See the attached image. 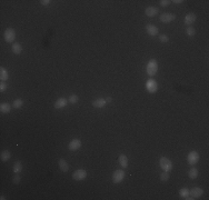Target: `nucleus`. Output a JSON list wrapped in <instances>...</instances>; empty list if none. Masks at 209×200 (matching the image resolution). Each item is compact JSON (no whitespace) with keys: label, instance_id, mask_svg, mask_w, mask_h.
<instances>
[{"label":"nucleus","instance_id":"f257e3e1","mask_svg":"<svg viewBox=\"0 0 209 200\" xmlns=\"http://www.w3.org/2000/svg\"><path fill=\"white\" fill-rule=\"evenodd\" d=\"M146 71L148 76L153 77V76L157 74V71H158V61H157L156 59H150V60L148 61V63H147Z\"/></svg>","mask_w":209,"mask_h":200},{"label":"nucleus","instance_id":"f03ea898","mask_svg":"<svg viewBox=\"0 0 209 200\" xmlns=\"http://www.w3.org/2000/svg\"><path fill=\"white\" fill-rule=\"evenodd\" d=\"M159 166L164 171H167V172L171 171V169H172V162H171L170 159H168L167 157H160Z\"/></svg>","mask_w":209,"mask_h":200},{"label":"nucleus","instance_id":"7ed1b4c3","mask_svg":"<svg viewBox=\"0 0 209 200\" xmlns=\"http://www.w3.org/2000/svg\"><path fill=\"white\" fill-rule=\"evenodd\" d=\"M199 153L197 152L196 150H192V151H190L189 153H188V156H187V162L189 163L190 166H195L198 161H199Z\"/></svg>","mask_w":209,"mask_h":200},{"label":"nucleus","instance_id":"20e7f679","mask_svg":"<svg viewBox=\"0 0 209 200\" xmlns=\"http://www.w3.org/2000/svg\"><path fill=\"white\" fill-rule=\"evenodd\" d=\"M146 89L150 92V94H155L158 90V83L155 79L149 78L146 81Z\"/></svg>","mask_w":209,"mask_h":200},{"label":"nucleus","instance_id":"39448f33","mask_svg":"<svg viewBox=\"0 0 209 200\" xmlns=\"http://www.w3.org/2000/svg\"><path fill=\"white\" fill-rule=\"evenodd\" d=\"M124 179H125V171L122 169L116 170L114 172V175H112V182L116 183V185H118V183L122 182Z\"/></svg>","mask_w":209,"mask_h":200},{"label":"nucleus","instance_id":"423d86ee","mask_svg":"<svg viewBox=\"0 0 209 200\" xmlns=\"http://www.w3.org/2000/svg\"><path fill=\"white\" fill-rule=\"evenodd\" d=\"M72 178H74V180L81 181V180L87 178V171L85 169H78L72 174Z\"/></svg>","mask_w":209,"mask_h":200},{"label":"nucleus","instance_id":"0eeeda50","mask_svg":"<svg viewBox=\"0 0 209 200\" xmlns=\"http://www.w3.org/2000/svg\"><path fill=\"white\" fill-rule=\"evenodd\" d=\"M175 19H176V15H174V13L165 12V13H161V15L159 16V20H160L161 22H164V24H169L171 21H174Z\"/></svg>","mask_w":209,"mask_h":200},{"label":"nucleus","instance_id":"6e6552de","mask_svg":"<svg viewBox=\"0 0 209 200\" xmlns=\"http://www.w3.org/2000/svg\"><path fill=\"white\" fill-rule=\"evenodd\" d=\"M3 36H5V40L7 42H13L16 39V31L12 28H8V29H6Z\"/></svg>","mask_w":209,"mask_h":200},{"label":"nucleus","instance_id":"1a4fd4ad","mask_svg":"<svg viewBox=\"0 0 209 200\" xmlns=\"http://www.w3.org/2000/svg\"><path fill=\"white\" fill-rule=\"evenodd\" d=\"M81 147V140L80 139H72L68 144V149L70 151H77Z\"/></svg>","mask_w":209,"mask_h":200},{"label":"nucleus","instance_id":"9d476101","mask_svg":"<svg viewBox=\"0 0 209 200\" xmlns=\"http://www.w3.org/2000/svg\"><path fill=\"white\" fill-rule=\"evenodd\" d=\"M146 31L149 36L155 37V36H157V35H158L159 29H158V27H157V26L152 25V24H148V25H146Z\"/></svg>","mask_w":209,"mask_h":200},{"label":"nucleus","instance_id":"9b49d317","mask_svg":"<svg viewBox=\"0 0 209 200\" xmlns=\"http://www.w3.org/2000/svg\"><path fill=\"white\" fill-rule=\"evenodd\" d=\"M158 12H159V9L157 8V7H153V6L147 7L146 10H145V15H146L147 17H149V18L157 16Z\"/></svg>","mask_w":209,"mask_h":200},{"label":"nucleus","instance_id":"f8f14e48","mask_svg":"<svg viewBox=\"0 0 209 200\" xmlns=\"http://www.w3.org/2000/svg\"><path fill=\"white\" fill-rule=\"evenodd\" d=\"M196 19H197V16L194 12L187 13V15L185 16V25L189 27V26H191L196 21Z\"/></svg>","mask_w":209,"mask_h":200},{"label":"nucleus","instance_id":"ddd939ff","mask_svg":"<svg viewBox=\"0 0 209 200\" xmlns=\"http://www.w3.org/2000/svg\"><path fill=\"white\" fill-rule=\"evenodd\" d=\"M203 194V190L201 188L199 187H194L191 190L189 191V196H191L194 199H197V198H199V197H201Z\"/></svg>","mask_w":209,"mask_h":200},{"label":"nucleus","instance_id":"4468645a","mask_svg":"<svg viewBox=\"0 0 209 200\" xmlns=\"http://www.w3.org/2000/svg\"><path fill=\"white\" fill-rule=\"evenodd\" d=\"M107 105V100L105 98H97L92 101V107L94 108H97V109H100V108H103V107Z\"/></svg>","mask_w":209,"mask_h":200},{"label":"nucleus","instance_id":"2eb2a0df","mask_svg":"<svg viewBox=\"0 0 209 200\" xmlns=\"http://www.w3.org/2000/svg\"><path fill=\"white\" fill-rule=\"evenodd\" d=\"M67 105H68V99L61 97V98H58V99L56 100V102H55V108H56V109H62V108H65Z\"/></svg>","mask_w":209,"mask_h":200},{"label":"nucleus","instance_id":"dca6fc26","mask_svg":"<svg viewBox=\"0 0 209 200\" xmlns=\"http://www.w3.org/2000/svg\"><path fill=\"white\" fill-rule=\"evenodd\" d=\"M58 167L60 169V171H62V172H67L69 170V165L67 163V161L65 159H59L58 160Z\"/></svg>","mask_w":209,"mask_h":200},{"label":"nucleus","instance_id":"f3484780","mask_svg":"<svg viewBox=\"0 0 209 200\" xmlns=\"http://www.w3.org/2000/svg\"><path fill=\"white\" fill-rule=\"evenodd\" d=\"M11 50L15 55H20L22 52V47L19 42H13L12 46H11Z\"/></svg>","mask_w":209,"mask_h":200},{"label":"nucleus","instance_id":"a211bd4d","mask_svg":"<svg viewBox=\"0 0 209 200\" xmlns=\"http://www.w3.org/2000/svg\"><path fill=\"white\" fill-rule=\"evenodd\" d=\"M11 110V105L9 102H2L0 105V111L2 113H8Z\"/></svg>","mask_w":209,"mask_h":200},{"label":"nucleus","instance_id":"6ab92c4d","mask_svg":"<svg viewBox=\"0 0 209 200\" xmlns=\"http://www.w3.org/2000/svg\"><path fill=\"white\" fill-rule=\"evenodd\" d=\"M118 161H119V165L122 168H127L128 167V158H127L126 155H120Z\"/></svg>","mask_w":209,"mask_h":200},{"label":"nucleus","instance_id":"aec40b11","mask_svg":"<svg viewBox=\"0 0 209 200\" xmlns=\"http://www.w3.org/2000/svg\"><path fill=\"white\" fill-rule=\"evenodd\" d=\"M10 158H11V153H10L9 150H3V151L0 153V159H1V161H8Z\"/></svg>","mask_w":209,"mask_h":200},{"label":"nucleus","instance_id":"412c9836","mask_svg":"<svg viewBox=\"0 0 209 200\" xmlns=\"http://www.w3.org/2000/svg\"><path fill=\"white\" fill-rule=\"evenodd\" d=\"M8 78H9V75H8L7 69L1 67V68H0V79H1V81H7Z\"/></svg>","mask_w":209,"mask_h":200},{"label":"nucleus","instance_id":"4be33fe9","mask_svg":"<svg viewBox=\"0 0 209 200\" xmlns=\"http://www.w3.org/2000/svg\"><path fill=\"white\" fill-rule=\"evenodd\" d=\"M188 177H189L190 179H196L197 177H198V170H197V168L192 167V168L190 169L189 171H188Z\"/></svg>","mask_w":209,"mask_h":200},{"label":"nucleus","instance_id":"5701e85b","mask_svg":"<svg viewBox=\"0 0 209 200\" xmlns=\"http://www.w3.org/2000/svg\"><path fill=\"white\" fill-rule=\"evenodd\" d=\"M22 171V163L20 161H17V162L13 165V172L15 174H19Z\"/></svg>","mask_w":209,"mask_h":200},{"label":"nucleus","instance_id":"b1692460","mask_svg":"<svg viewBox=\"0 0 209 200\" xmlns=\"http://www.w3.org/2000/svg\"><path fill=\"white\" fill-rule=\"evenodd\" d=\"M12 106H13L15 109H19V108H21V107L24 106V100L19 99V98H18V99H16V100H13Z\"/></svg>","mask_w":209,"mask_h":200},{"label":"nucleus","instance_id":"393cba45","mask_svg":"<svg viewBox=\"0 0 209 200\" xmlns=\"http://www.w3.org/2000/svg\"><path fill=\"white\" fill-rule=\"evenodd\" d=\"M179 196H180L183 199H185L186 197L189 196V190H188L187 188H181V189L179 190Z\"/></svg>","mask_w":209,"mask_h":200},{"label":"nucleus","instance_id":"a878e982","mask_svg":"<svg viewBox=\"0 0 209 200\" xmlns=\"http://www.w3.org/2000/svg\"><path fill=\"white\" fill-rule=\"evenodd\" d=\"M78 100H79V97L77 96V94H70L69 98H68V102L69 103H72V105H75L78 102Z\"/></svg>","mask_w":209,"mask_h":200},{"label":"nucleus","instance_id":"bb28decb","mask_svg":"<svg viewBox=\"0 0 209 200\" xmlns=\"http://www.w3.org/2000/svg\"><path fill=\"white\" fill-rule=\"evenodd\" d=\"M186 33H187V36H189V37H194L195 35H196V30L189 26V27H187V29H186Z\"/></svg>","mask_w":209,"mask_h":200},{"label":"nucleus","instance_id":"cd10ccee","mask_svg":"<svg viewBox=\"0 0 209 200\" xmlns=\"http://www.w3.org/2000/svg\"><path fill=\"white\" fill-rule=\"evenodd\" d=\"M160 180L162 182L168 181V180H169V172H167V171L161 172V174H160Z\"/></svg>","mask_w":209,"mask_h":200},{"label":"nucleus","instance_id":"c85d7f7f","mask_svg":"<svg viewBox=\"0 0 209 200\" xmlns=\"http://www.w3.org/2000/svg\"><path fill=\"white\" fill-rule=\"evenodd\" d=\"M20 180H21V177H20L18 174H15V177L12 178V182L15 183V185H18L20 182Z\"/></svg>","mask_w":209,"mask_h":200},{"label":"nucleus","instance_id":"c756f323","mask_svg":"<svg viewBox=\"0 0 209 200\" xmlns=\"http://www.w3.org/2000/svg\"><path fill=\"white\" fill-rule=\"evenodd\" d=\"M159 40L161 41V42H168L169 41V38L167 35H160L159 36Z\"/></svg>","mask_w":209,"mask_h":200},{"label":"nucleus","instance_id":"7c9ffc66","mask_svg":"<svg viewBox=\"0 0 209 200\" xmlns=\"http://www.w3.org/2000/svg\"><path fill=\"white\" fill-rule=\"evenodd\" d=\"M170 0H160L159 1V5L161 7H167V6H169L170 5Z\"/></svg>","mask_w":209,"mask_h":200},{"label":"nucleus","instance_id":"2f4dec72","mask_svg":"<svg viewBox=\"0 0 209 200\" xmlns=\"http://www.w3.org/2000/svg\"><path fill=\"white\" fill-rule=\"evenodd\" d=\"M7 89V83L6 82H1V85H0V91L2 92V91H5Z\"/></svg>","mask_w":209,"mask_h":200},{"label":"nucleus","instance_id":"473e14b6","mask_svg":"<svg viewBox=\"0 0 209 200\" xmlns=\"http://www.w3.org/2000/svg\"><path fill=\"white\" fill-rule=\"evenodd\" d=\"M50 2H51L50 0H41V1H40V3H41L42 6H48Z\"/></svg>","mask_w":209,"mask_h":200},{"label":"nucleus","instance_id":"72a5a7b5","mask_svg":"<svg viewBox=\"0 0 209 200\" xmlns=\"http://www.w3.org/2000/svg\"><path fill=\"white\" fill-rule=\"evenodd\" d=\"M174 2H175V3H181V2H184V1H183V0H175Z\"/></svg>","mask_w":209,"mask_h":200},{"label":"nucleus","instance_id":"f704fd0d","mask_svg":"<svg viewBox=\"0 0 209 200\" xmlns=\"http://www.w3.org/2000/svg\"><path fill=\"white\" fill-rule=\"evenodd\" d=\"M106 100H107V102H110V101H111V100H112V99H111V98L109 97V98H107V99H106Z\"/></svg>","mask_w":209,"mask_h":200}]
</instances>
